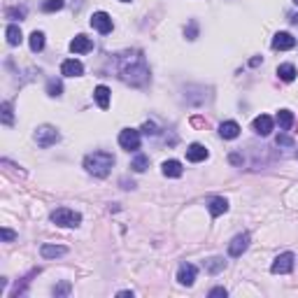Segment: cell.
I'll return each instance as SVG.
<instances>
[{"label": "cell", "instance_id": "obj_1", "mask_svg": "<svg viewBox=\"0 0 298 298\" xmlns=\"http://www.w3.org/2000/svg\"><path fill=\"white\" fill-rule=\"evenodd\" d=\"M119 77H122L126 84L131 86H145L147 82H149V68H147V61L145 56L140 54V51H135V54H128L126 58L122 61V68H119Z\"/></svg>", "mask_w": 298, "mask_h": 298}, {"label": "cell", "instance_id": "obj_2", "mask_svg": "<svg viewBox=\"0 0 298 298\" xmlns=\"http://www.w3.org/2000/svg\"><path fill=\"white\" fill-rule=\"evenodd\" d=\"M114 166V156L110 152H93L84 156V168L93 177H107Z\"/></svg>", "mask_w": 298, "mask_h": 298}, {"label": "cell", "instance_id": "obj_3", "mask_svg": "<svg viewBox=\"0 0 298 298\" xmlns=\"http://www.w3.org/2000/svg\"><path fill=\"white\" fill-rule=\"evenodd\" d=\"M49 219L61 228H75L82 224V214L75 212V210H70V207H56L54 212L49 214Z\"/></svg>", "mask_w": 298, "mask_h": 298}, {"label": "cell", "instance_id": "obj_4", "mask_svg": "<svg viewBox=\"0 0 298 298\" xmlns=\"http://www.w3.org/2000/svg\"><path fill=\"white\" fill-rule=\"evenodd\" d=\"M58 140H61V133H58V128L49 126V124H42V126H37V131H35L37 147H42V149H49V147L56 145Z\"/></svg>", "mask_w": 298, "mask_h": 298}, {"label": "cell", "instance_id": "obj_5", "mask_svg": "<svg viewBox=\"0 0 298 298\" xmlns=\"http://www.w3.org/2000/svg\"><path fill=\"white\" fill-rule=\"evenodd\" d=\"M140 131H135V128H124L122 133H119V145H122V149H126V152H137L140 149Z\"/></svg>", "mask_w": 298, "mask_h": 298}, {"label": "cell", "instance_id": "obj_6", "mask_svg": "<svg viewBox=\"0 0 298 298\" xmlns=\"http://www.w3.org/2000/svg\"><path fill=\"white\" fill-rule=\"evenodd\" d=\"M291 270H293V254L291 252L280 254L273 261V266H270V273L273 275H289Z\"/></svg>", "mask_w": 298, "mask_h": 298}, {"label": "cell", "instance_id": "obj_7", "mask_svg": "<svg viewBox=\"0 0 298 298\" xmlns=\"http://www.w3.org/2000/svg\"><path fill=\"white\" fill-rule=\"evenodd\" d=\"M91 26L96 28L98 33H103V35L112 33V28H114V24H112V16L107 14V12H93V16H91Z\"/></svg>", "mask_w": 298, "mask_h": 298}, {"label": "cell", "instance_id": "obj_8", "mask_svg": "<svg viewBox=\"0 0 298 298\" xmlns=\"http://www.w3.org/2000/svg\"><path fill=\"white\" fill-rule=\"evenodd\" d=\"M196 275H198V268L193 263H182L180 270H177V282L182 284V287H191L196 282Z\"/></svg>", "mask_w": 298, "mask_h": 298}, {"label": "cell", "instance_id": "obj_9", "mask_svg": "<svg viewBox=\"0 0 298 298\" xmlns=\"http://www.w3.org/2000/svg\"><path fill=\"white\" fill-rule=\"evenodd\" d=\"M249 247V233H240V235H235L231 240V245H228V254H231L233 259L237 256H243L245 252H247Z\"/></svg>", "mask_w": 298, "mask_h": 298}, {"label": "cell", "instance_id": "obj_10", "mask_svg": "<svg viewBox=\"0 0 298 298\" xmlns=\"http://www.w3.org/2000/svg\"><path fill=\"white\" fill-rule=\"evenodd\" d=\"M207 156H210V152H207V149L201 145V142H193V145L187 147V161L201 163V161H205Z\"/></svg>", "mask_w": 298, "mask_h": 298}, {"label": "cell", "instance_id": "obj_11", "mask_svg": "<svg viewBox=\"0 0 298 298\" xmlns=\"http://www.w3.org/2000/svg\"><path fill=\"white\" fill-rule=\"evenodd\" d=\"M252 128H254L256 135H270V131H273V116H268V114L256 116L254 124H252Z\"/></svg>", "mask_w": 298, "mask_h": 298}, {"label": "cell", "instance_id": "obj_12", "mask_svg": "<svg viewBox=\"0 0 298 298\" xmlns=\"http://www.w3.org/2000/svg\"><path fill=\"white\" fill-rule=\"evenodd\" d=\"M293 47H296V37H293L291 33H277V35L273 37V49L287 51V49H293Z\"/></svg>", "mask_w": 298, "mask_h": 298}, {"label": "cell", "instance_id": "obj_13", "mask_svg": "<svg viewBox=\"0 0 298 298\" xmlns=\"http://www.w3.org/2000/svg\"><path fill=\"white\" fill-rule=\"evenodd\" d=\"M61 75H66V77H80V75H84V66H82L77 58H68V61L61 63Z\"/></svg>", "mask_w": 298, "mask_h": 298}, {"label": "cell", "instance_id": "obj_14", "mask_svg": "<svg viewBox=\"0 0 298 298\" xmlns=\"http://www.w3.org/2000/svg\"><path fill=\"white\" fill-rule=\"evenodd\" d=\"M93 49V42L91 37H86V35H75L70 42V51H75V54H86V51H91Z\"/></svg>", "mask_w": 298, "mask_h": 298}, {"label": "cell", "instance_id": "obj_15", "mask_svg": "<svg viewBox=\"0 0 298 298\" xmlns=\"http://www.w3.org/2000/svg\"><path fill=\"white\" fill-rule=\"evenodd\" d=\"M219 135H222L224 140H235V137L240 135V126H237V122H224L222 126H219Z\"/></svg>", "mask_w": 298, "mask_h": 298}, {"label": "cell", "instance_id": "obj_16", "mask_svg": "<svg viewBox=\"0 0 298 298\" xmlns=\"http://www.w3.org/2000/svg\"><path fill=\"white\" fill-rule=\"evenodd\" d=\"M93 98H96V103H98V107L101 110H107L110 107V89L107 86H96V91H93Z\"/></svg>", "mask_w": 298, "mask_h": 298}, {"label": "cell", "instance_id": "obj_17", "mask_svg": "<svg viewBox=\"0 0 298 298\" xmlns=\"http://www.w3.org/2000/svg\"><path fill=\"white\" fill-rule=\"evenodd\" d=\"M68 249L63 247V245H42V249H40V254H42V259H58V256H63Z\"/></svg>", "mask_w": 298, "mask_h": 298}, {"label": "cell", "instance_id": "obj_18", "mask_svg": "<svg viewBox=\"0 0 298 298\" xmlns=\"http://www.w3.org/2000/svg\"><path fill=\"white\" fill-rule=\"evenodd\" d=\"M5 37H7V45H10V47L21 45V40H24V35H21V28H19V26H14V24H10L5 28Z\"/></svg>", "mask_w": 298, "mask_h": 298}, {"label": "cell", "instance_id": "obj_19", "mask_svg": "<svg viewBox=\"0 0 298 298\" xmlns=\"http://www.w3.org/2000/svg\"><path fill=\"white\" fill-rule=\"evenodd\" d=\"M224 212H228V201L222 196L212 198V201H210V214H212V217H219V214H224Z\"/></svg>", "mask_w": 298, "mask_h": 298}, {"label": "cell", "instance_id": "obj_20", "mask_svg": "<svg viewBox=\"0 0 298 298\" xmlns=\"http://www.w3.org/2000/svg\"><path fill=\"white\" fill-rule=\"evenodd\" d=\"M163 175H166V177H182V163H180V161H175V158H170V161H166V163H163Z\"/></svg>", "mask_w": 298, "mask_h": 298}, {"label": "cell", "instance_id": "obj_21", "mask_svg": "<svg viewBox=\"0 0 298 298\" xmlns=\"http://www.w3.org/2000/svg\"><path fill=\"white\" fill-rule=\"evenodd\" d=\"M296 75L298 72H296V66H293V63H282V66L277 68V77L282 82H293Z\"/></svg>", "mask_w": 298, "mask_h": 298}, {"label": "cell", "instance_id": "obj_22", "mask_svg": "<svg viewBox=\"0 0 298 298\" xmlns=\"http://www.w3.org/2000/svg\"><path fill=\"white\" fill-rule=\"evenodd\" d=\"M28 45H31V51H42L45 49V33L42 31H33L31 37H28Z\"/></svg>", "mask_w": 298, "mask_h": 298}, {"label": "cell", "instance_id": "obj_23", "mask_svg": "<svg viewBox=\"0 0 298 298\" xmlns=\"http://www.w3.org/2000/svg\"><path fill=\"white\" fill-rule=\"evenodd\" d=\"M277 124L282 131H289V128L293 126V114L289 110H280L277 112Z\"/></svg>", "mask_w": 298, "mask_h": 298}, {"label": "cell", "instance_id": "obj_24", "mask_svg": "<svg viewBox=\"0 0 298 298\" xmlns=\"http://www.w3.org/2000/svg\"><path fill=\"white\" fill-rule=\"evenodd\" d=\"M224 266H226V261L224 259H219V256H214V259H207L205 261V270L207 273H219V270H224Z\"/></svg>", "mask_w": 298, "mask_h": 298}, {"label": "cell", "instance_id": "obj_25", "mask_svg": "<svg viewBox=\"0 0 298 298\" xmlns=\"http://www.w3.org/2000/svg\"><path fill=\"white\" fill-rule=\"evenodd\" d=\"M131 168H133L135 172H145L147 168H149V156H147V154H137V156L133 158Z\"/></svg>", "mask_w": 298, "mask_h": 298}, {"label": "cell", "instance_id": "obj_26", "mask_svg": "<svg viewBox=\"0 0 298 298\" xmlns=\"http://www.w3.org/2000/svg\"><path fill=\"white\" fill-rule=\"evenodd\" d=\"M47 93H49L51 98H58L63 93V84L58 80H49L47 82Z\"/></svg>", "mask_w": 298, "mask_h": 298}, {"label": "cell", "instance_id": "obj_27", "mask_svg": "<svg viewBox=\"0 0 298 298\" xmlns=\"http://www.w3.org/2000/svg\"><path fill=\"white\" fill-rule=\"evenodd\" d=\"M3 124H5V126H12V124H14V116H12V105H10V103H3Z\"/></svg>", "mask_w": 298, "mask_h": 298}, {"label": "cell", "instance_id": "obj_28", "mask_svg": "<svg viewBox=\"0 0 298 298\" xmlns=\"http://www.w3.org/2000/svg\"><path fill=\"white\" fill-rule=\"evenodd\" d=\"M42 10H45V12H58V10H63V0H47L45 5H42Z\"/></svg>", "mask_w": 298, "mask_h": 298}, {"label": "cell", "instance_id": "obj_29", "mask_svg": "<svg viewBox=\"0 0 298 298\" xmlns=\"http://www.w3.org/2000/svg\"><path fill=\"white\" fill-rule=\"evenodd\" d=\"M51 293H54V296H68V293H70V284H68V282L58 284V287L51 289Z\"/></svg>", "mask_w": 298, "mask_h": 298}, {"label": "cell", "instance_id": "obj_30", "mask_svg": "<svg viewBox=\"0 0 298 298\" xmlns=\"http://www.w3.org/2000/svg\"><path fill=\"white\" fill-rule=\"evenodd\" d=\"M7 16H10V19H24L26 10L24 7H12V10H7Z\"/></svg>", "mask_w": 298, "mask_h": 298}, {"label": "cell", "instance_id": "obj_31", "mask_svg": "<svg viewBox=\"0 0 298 298\" xmlns=\"http://www.w3.org/2000/svg\"><path fill=\"white\" fill-rule=\"evenodd\" d=\"M142 133H145V135H156V124H154V122H147L145 124V126H142Z\"/></svg>", "mask_w": 298, "mask_h": 298}, {"label": "cell", "instance_id": "obj_32", "mask_svg": "<svg viewBox=\"0 0 298 298\" xmlns=\"http://www.w3.org/2000/svg\"><path fill=\"white\" fill-rule=\"evenodd\" d=\"M277 145L280 147H293V140L289 135H284V133H280V135H277Z\"/></svg>", "mask_w": 298, "mask_h": 298}, {"label": "cell", "instance_id": "obj_33", "mask_svg": "<svg viewBox=\"0 0 298 298\" xmlns=\"http://www.w3.org/2000/svg\"><path fill=\"white\" fill-rule=\"evenodd\" d=\"M226 298L228 296V291H226V289H224V287H214L212 289V291H210V298Z\"/></svg>", "mask_w": 298, "mask_h": 298}, {"label": "cell", "instance_id": "obj_34", "mask_svg": "<svg viewBox=\"0 0 298 298\" xmlns=\"http://www.w3.org/2000/svg\"><path fill=\"white\" fill-rule=\"evenodd\" d=\"M0 235H3V240H5V243H12V240L16 237V233L10 231V228H3V231H0Z\"/></svg>", "mask_w": 298, "mask_h": 298}, {"label": "cell", "instance_id": "obj_35", "mask_svg": "<svg viewBox=\"0 0 298 298\" xmlns=\"http://www.w3.org/2000/svg\"><path fill=\"white\" fill-rule=\"evenodd\" d=\"M196 33H198L196 21H191V26H189V40H196Z\"/></svg>", "mask_w": 298, "mask_h": 298}, {"label": "cell", "instance_id": "obj_36", "mask_svg": "<svg viewBox=\"0 0 298 298\" xmlns=\"http://www.w3.org/2000/svg\"><path fill=\"white\" fill-rule=\"evenodd\" d=\"M122 3H131V0H122Z\"/></svg>", "mask_w": 298, "mask_h": 298}, {"label": "cell", "instance_id": "obj_37", "mask_svg": "<svg viewBox=\"0 0 298 298\" xmlns=\"http://www.w3.org/2000/svg\"><path fill=\"white\" fill-rule=\"evenodd\" d=\"M293 3H296V5H298V0H293Z\"/></svg>", "mask_w": 298, "mask_h": 298}]
</instances>
